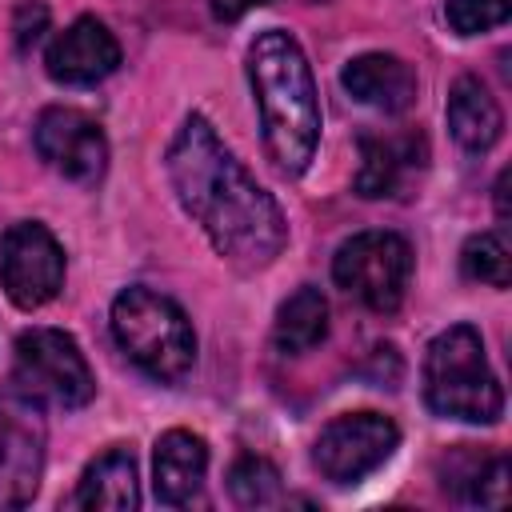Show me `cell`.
<instances>
[{
  "label": "cell",
  "instance_id": "obj_10",
  "mask_svg": "<svg viewBox=\"0 0 512 512\" xmlns=\"http://www.w3.org/2000/svg\"><path fill=\"white\" fill-rule=\"evenodd\" d=\"M36 152L76 184H96L108 168V140L80 108H44L36 120Z\"/></svg>",
  "mask_w": 512,
  "mask_h": 512
},
{
  "label": "cell",
  "instance_id": "obj_12",
  "mask_svg": "<svg viewBox=\"0 0 512 512\" xmlns=\"http://www.w3.org/2000/svg\"><path fill=\"white\" fill-rule=\"evenodd\" d=\"M340 84L348 88V96H356L360 104L376 108V112H408L416 104V76L400 56L388 52H364L356 60L344 64Z\"/></svg>",
  "mask_w": 512,
  "mask_h": 512
},
{
  "label": "cell",
  "instance_id": "obj_8",
  "mask_svg": "<svg viewBox=\"0 0 512 512\" xmlns=\"http://www.w3.org/2000/svg\"><path fill=\"white\" fill-rule=\"evenodd\" d=\"M44 472V416L20 388H0V508L36 496Z\"/></svg>",
  "mask_w": 512,
  "mask_h": 512
},
{
  "label": "cell",
  "instance_id": "obj_7",
  "mask_svg": "<svg viewBox=\"0 0 512 512\" xmlns=\"http://www.w3.org/2000/svg\"><path fill=\"white\" fill-rule=\"evenodd\" d=\"M400 444V428L380 412H348L324 424L316 436L312 460L324 480L332 484H360L372 476Z\"/></svg>",
  "mask_w": 512,
  "mask_h": 512
},
{
  "label": "cell",
  "instance_id": "obj_15",
  "mask_svg": "<svg viewBox=\"0 0 512 512\" xmlns=\"http://www.w3.org/2000/svg\"><path fill=\"white\" fill-rule=\"evenodd\" d=\"M448 128H452L456 144L468 148V152H484L500 140V128H504L500 104L476 76H460L452 84V92H448Z\"/></svg>",
  "mask_w": 512,
  "mask_h": 512
},
{
  "label": "cell",
  "instance_id": "obj_13",
  "mask_svg": "<svg viewBox=\"0 0 512 512\" xmlns=\"http://www.w3.org/2000/svg\"><path fill=\"white\" fill-rule=\"evenodd\" d=\"M204 472H208V448L196 432H184V428H172L156 440V456H152V488H156V500L160 504H172V508H184L200 496V484H204Z\"/></svg>",
  "mask_w": 512,
  "mask_h": 512
},
{
  "label": "cell",
  "instance_id": "obj_23",
  "mask_svg": "<svg viewBox=\"0 0 512 512\" xmlns=\"http://www.w3.org/2000/svg\"><path fill=\"white\" fill-rule=\"evenodd\" d=\"M208 4H212V16H216V20H240L244 12L260 8V4H268V0H208Z\"/></svg>",
  "mask_w": 512,
  "mask_h": 512
},
{
  "label": "cell",
  "instance_id": "obj_24",
  "mask_svg": "<svg viewBox=\"0 0 512 512\" xmlns=\"http://www.w3.org/2000/svg\"><path fill=\"white\" fill-rule=\"evenodd\" d=\"M496 212H500V220H508V172H500V180H496Z\"/></svg>",
  "mask_w": 512,
  "mask_h": 512
},
{
  "label": "cell",
  "instance_id": "obj_5",
  "mask_svg": "<svg viewBox=\"0 0 512 512\" xmlns=\"http://www.w3.org/2000/svg\"><path fill=\"white\" fill-rule=\"evenodd\" d=\"M16 388L36 404L84 408L96 392V380L68 332L28 328L16 340Z\"/></svg>",
  "mask_w": 512,
  "mask_h": 512
},
{
  "label": "cell",
  "instance_id": "obj_21",
  "mask_svg": "<svg viewBox=\"0 0 512 512\" xmlns=\"http://www.w3.org/2000/svg\"><path fill=\"white\" fill-rule=\"evenodd\" d=\"M472 504H488V508H500L508 500V460L504 456H484V464L476 468L468 492H464Z\"/></svg>",
  "mask_w": 512,
  "mask_h": 512
},
{
  "label": "cell",
  "instance_id": "obj_16",
  "mask_svg": "<svg viewBox=\"0 0 512 512\" xmlns=\"http://www.w3.org/2000/svg\"><path fill=\"white\" fill-rule=\"evenodd\" d=\"M420 140H384V136H360V168H356V192L376 200L392 196L412 164H420Z\"/></svg>",
  "mask_w": 512,
  "mask_h": 512
},
{
  "label": "cell",
  "instance_id": "obj_22",
  "mask_svg": "<svg viewBox=\"0 0 512 512\" xmlns=\"http://www.w3.org/2000/svg\"><path fill=\"white\" fill-rule=\"evenodd\" d=\"M44 28H48V8H44L40 0H28V4L16 8L12 32H16V48H20V52H28V48L44 36Z\"/></svg>",
  "mask_w": 512,
  "mask_h": 512
},
{
  "label": "cell",
  "instance_id": "obj_19",
  "mask_svg": "<svg viewBox=\"0 0 512 512\" xmlns=\"http://www.w3.org/2000/svg\"><path fill=\"white\" fill-rule=\"evenodd\" d=\"M460 264H464V276H472L480 284H492V288H508V280H512V260H508V248L496 232L468 236V244L460 252Z\"/></svg>",
  "mask_w": 512,
  "mask_h": 512
},
{
  "label": "cell",
  "instance_id": "obj_11",
  "mask_svg": "<svg viewBox=\"0 0 512 512\" xmlns=\"http://www.w3.org/2000/svg\"><path fill=\"white\" fill-rule=\"evenodd\" d=\"M116 64H120V44H116V36H112L100 20H92V16H80L76 24H68V28L48 44V52H44L48 76L60 80V84H76V88L112 76Z\"/></svg>",
  "mask_w": 512,
  "mask_h": 512
},
{
  "label": "cell",
  "instance_id": "obj_17",
  "mask_svg": "<svg viewBox=\"0 0 512 512\" xmlns=\"http://www.w3.org/2000/svg\"><path fill=\"white\" fill-rule=\"evenodd\" d=\"M272 336H276V348L284 356H300V352L316 348L328 336V300L320 296V288H308V284L296 288L280 304Z\"/></svg>",
  "mask_w": 512,
  "mask_h": 512
},
{
  "label": "cell",
  "instance_id": "obj_3",
  "mask_svg": "<svg viewBox=\"0 0 512 512\" xmlns=\"http://www.w3.org/2000/svg\"><path fill=\"white\" fill-rule=\"evenodd\" d=\"M424 400L436 416L492 424L504 412V388L488 368L484 340L468 324L444 328L424 356Z\"/></svg>",
  "mask_w": 512,
  "mask_h": 512
},
{
  "label": "cell",
  "instance_id": "obj_6",
  "mask_svg": "<svg viewBox=\"0 0 512 512\" xmlns=\"http://www.w3.org/2000/svg\"><path fill=\"white\" fill-rule=\"evenodd\" d=\"M332 276L372 312H396L408 292L412 248L396 232H356L336 248Z\"/></svg>",
  "mask_w": 512,
  "mask_h": 512
},
{
  "label": "cell",
  "instance_id": "obj_14",
  "mask_svg": "<svg viewBox=\"0 0 512 512\" xmlns=\"http://www.w3.org/2000/svg\"><path fill=\"white\" fill-rule=\"evenodd\" d=\"M136 504H140V480L128 448L100 452L84 468L72 496V508H88V512H132Z\"/></svg>",
  "mask_w": 512,
  "mask_h": 512
},
{
  "label": "cell",
  "instance_id": "obj_4",
  "mask_svg": "<svg viewBox=\"0 0 512 512\" xmlns=\"http://www.w3.org/2000/svg\"><path fill=\"white\" fill-rule=\"evenodd\" d=\"M112 336L136 368L160 384H176L196 364V336L176 300L152 288H124L112 300Z\"/></svg>",
  "mask_w": 512,
  "mask_h": 512
},
{
  "label": "cell",
  "instance_id": "obj_18",
  "mask_svg": "<svg viewBox=\"0 0 512 512\" xmlns=\"http://www.w3.org/2000/svg\"><path fill=\"white\" fill-rule=\"evenodd\" d=\"M228 492L240 508H268L280 500V472L264 456H240L228 472Z\"/></svg>",
  "mask_w": 512,
  "mask_h": 512
},
{
  "label": "cell",
  "instance_id": "obj_9",
  "mask_svg": "<svg viewBox=\"0 0 512 512\" xmlns=\"http://www.w3.org/2000/svg\"><path fill=\"white\" fill-rule=\"evenodd\" d=\"M0 284L16 308H40L60 292L64 252L44 224L20 220L0 236Z\"/></svg>",
  "mask_w": 512,
  "mask_h": 512
},
{
  "label": "cell",
  "instance_id": "obj_20",
  "mask_svg": "<svg viewBox=\"0 0 512 512\" xmlns=\"http://www.w3.org/2000/svg\"><path fill=\"white\" fill-rule=\"evenodd\" d=\"M508 12H512V0H448L444 4V16H448L452 32H460V36L488 32V28L504 24Z\"/></svg>",
  "mask_w": 512,
  "mask_h": 512
},
{
  "label": "cell",
  "instance_id": "obj_1",
  "mask_svg": "<svg viewBox=\"0 0 512 512\" xmlns=\"http://www.w3.org/2000/svg\"><path fill=\"white\" fill-rule=\"evenodd\" d=\"M168 180L184 212L236 268H264L280 256L288 224L280 204L220 144L204 116H188L168 144Z\"/></svg>",
  "mask_w": 512,
  "mask_h": 512
},
{
  "label": "cell",
  "instance_id": "obj_2",
  "mask_svg": "<svg viewBox=\"0 0 512 512\" xmlns=\"http://www.w3.org/2000/svg\"><path fill=\"white\" fill-rule=\"evenodd\" d=\"M248 80L260 108L264 148L284 172H304L320 140V100L312 68L284 28H264L248 44Z\"/></svg>",
  "mask_w": 512,
  "mask_h": 512
}]
</instances>
